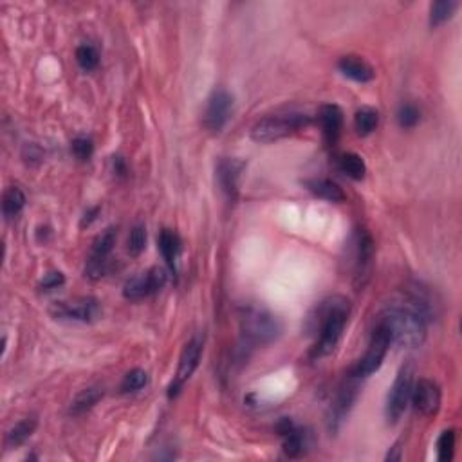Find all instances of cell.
Instances as JSON below:
<instances>
[{"label":"cell","instance_id":"cell-1","mask_svg":"<svg viewBox=\"0 0 462 462\" xmlns=\"http://www.w3.org/2000/svg\"><path fill=\"white\" fill-rule=\"evenodd\" d=\"M428 316L430 305L421 296L414 295L385 307L376 323L388 332L390 343L401 349H415L427 338Z\"/></svg>","mask_w":462,"mask_h":462},{"label":"cell","instance_id":"cell-2","mask_svg":"<svg viewBox=\"0 0 462 462\" xmlns=\"http://www.w3.org/2000/svg\"><path fill=\"white\" fill-rule=\"evenodd\" d=\"M346 320H349V302L343 296H332L320 303L318 316H316L320 336L312 349L315 358H325L334 352L345 331Z\"/></svg>","mask_w":462,"mask_h":462},{"label":"cell","instance_id":"cell-3","mask_svg":"<svg viewBox=\"0 0 462 462\" xmlns=\"http://www.w3.org/2000/svg\"><path fill=\"white\" fill-rule=\"evenodd\" d=\"M309 123H311V118L303 112H276V114H269L257 121L252 130V137L257 143H273V141H278L289 134L302 130Z\"/></svg>","mask_w":462,"mask_h":462},{"label":"cell","instance_id":"cell-4","mask_svg":"<svg viewBox=\"0 0 462 462\" xmlns=\"http://www.w3.org/2000/svg\"><path fill=\"white\" fill-rule=\"evenodd\" d=\"M242 336L249 345H269L282 334V323L266 309H247L240 318Z\"/></svg>","mask_w":462,"mask_h":462},{"label":"cell","instance_id":"cell-5","mask_svg":"<svg viewBox=\"0 0 462 462\" xmlns=\"http://www.w3.org/2000/svg\"><path fill=\"white\" fill-rule=\"evenodd\" d=\"M390 345L392 343L388 332L385 331L379 323H376L367 352H365V356H363V358L356 363L354 367L351 368V378L363 379L372 376L376 371H379V367L383 365V359H385V356H387L388 346Z\"/></svg>","mask_w":462,"mask_h":462},{"label":"cell","instance_id":"cell-6","mask_svg":"<svg viewBox=\"0 0 462 462\" xmlns=\"http://www.w3.org/2000/svg\"><path fill=\"white\" fill-rule=\"evenodd\" d=\"M412 387H414V374L410 367H402L392 385L390 392L387 398V407H385V415L388 422H398L402 417L405 410L408 408V402L412 398Z\"/></svg>","mask_w":462,"mask_h":462},{"label":"cell","instance_id":"cell-7","mask_svg":"<svg viewBox=\"0 0 462 462\" xmlns=\"http://www.w3.org/2000/svg\"><path fill=\"white\" fill-rule=\"evenodd\" d=\"M233 112V96L226 89H215L208 98L206 111H204V127L211 134H219L224 130Z\"/></svg>","mask_w":462,"mask_h":462},{"label":"cell","instance_id":"cell-8","mask_svg":"<svg viewBox=\"0 0 462 462\" xmlns=\"http://www.w3.org/2000/svg\"><path fill=\"white\" fill-rule=\"evenodd\" d=\"M201 356H203V339L191 338L190 342L184 345L183 352H181L179 367H177L176 378H174V381H171L170 387H168V398L174 399L181 390H183L184 383L193 376V372H196L197 367H199Z\"/></svg>","mask_w":462,"mask_h":462},{"label":"cell","instance_id":"cell-9","mask_svg":"<svg viewBox=\"0 0 462 462\" xmlns=\"http://www.w3.org/2000/svg\"><path fill=\"white\" fill-rule=\"evenodd\" d=\"M51 315L56 320L69 322H94L101 316L100 303L94 298H80L72 302H55L51 305Z\"/></svg>","mask_w":462,"mask_h":462},{"label":"cell","instance_id":"cell-10","mask_svg":"<svg viewBox=\"0 0 462 462\" xmlns=\"http://www.w3.org/2000/svg\"><path fill=\"white\" fill-rule=\"evenodd\" d=\"M167 283V271L161 267H152L147 273L134 276L123 287V296L127 300H143L150 295H156Z\"/></svg>","mask_w":462,"mask_h":462},{"label":"cell","instance_id":"cell-11","mask_svg":"<svg viewBox=\"0 0 462 462\" xmlns=\"http://www.w3.org/2000/svg\"><path fill=\"white\" fill-rule=\"evenodd\" d=\"M412 405L415 412H419L424 417H432L439 412L442 401V392L439 385L432 379H419L412 387Z\"/></svg>","mask_w":462,"mask_h":462},{"label":"cell","instance_id":"cell-12","mask_svg":"<svg viewBox=\"0 0 462 462\" xmlns=\"http://www.w3.org/2000/svg\"><path fill=\"white\" fill-rule=\"evenodd\" d=\"M372 259H374V242L372 237L365 230H358L354 235V271L356 282L365 283V280L371 271Z\"/></svg>","mask_w":462,"mask_h":462},{"label":"cell","instance_id":"cell-13","mask_svg":"<svg viewBox=\"0 0 462 462\" xmlns=\"http://www.w3.org/2000/svg\"><path fill=\"white\" fill-rule=\"evenodd\" d=\"M244 170V163L237 159H222L217 167V181H219L220 191L230 203L239 197V181Z\"/></svg>","mask_w":462,"mask_h":462},{"label":"cell","instance_id":"cell-14","mask_svg":"<svg viewBox=\"0 0 462 462\" xmlns=\"http://www.w3.org/2000/svg\"><path fill=\"white\" fill-rule=\"evenodd\" d=\"M338 69L343 76L351 78V80L359 81V84H367V81L374 80L376 71L368 62L354 55L342 56L338 62Z\"/></svg>","mask_w":462,"mask_h":462},{"label":"cell","instance_id":"cell-15","mask_svg":"<svg viewBox=\"0 0 462 462\" xmlns=\"http://www.w3.org/2000/svg\"><path fill=\"white\" fill-rule=\"evenodd\" d=\"M320 125H322L323 137L329 145H334L339 137L343 127V112L338 105L329 103L320 108Z\"/></svg>","mask_w":462,"mask_h":462},{"label":"cell","instance_id":"cell-16","mask_svg":"<svg viewBox=\"0 0 462 462\" xmlns=\"http://www.w3.org/2000/svg\"><path fill=\"white\" fill-rule=\"evenodd\" d=\"M356 398H358V387L352 385V383L339 388L338 395H336L334 402H332L331 414H329V424H331V428L336 430V428L339 427V422L346 417L349 410H351L352 405H354Z\"/></svg>","mask_w":462,"mask_h":462},{"label":"cell","instance_id":"cell-17","mask_svg":"<svg viewBox=\"0 0 462 462\" xmlns=\"http://www.w3.org/2000/svg\"><path fill=\"white\" fill-rule=\"evenodd\" d=\"M305 186L309 188L311 193H315L320 199L327 201V203H345L346 193L331 179H311L307 181Z\"/></svg>","mask_w":462,"mask_h":462},{"label":"cell","instance_id":"cell-18","mask_svg":"<svg viewBox=\"0 0 462 462\" xmlns=\"http://www.w3.org/2000/svg\"><path fill=\"white\" fill-rule=\"evenodd\" d=\"M157 244H159V252L163 259L167 260L170 271L176 273L177 257L181 253V239L176 231L171 230H161L159 237H157Z\"/></svg>","mask_w":462,"mask_h":462},{"label":"cell","instance_id":"cell-19","mask_svg":"<svg viewBox=\"0 0 462 462\" xmlns=\"http://www.w3.org/2000/svg\"><path fill=\"white\" fill-rule=\"evenodd\" d=\"M103 398V388L101 387H89L85 390H81L80 394L76 395L71 402V415H81L85 412H89L91 408H94L100 399Z\"/></svg>","mask_w":462,"mask_h":462},{"label":"cell","instance_id":"cell-20","mask_svg":"<svg viewBox=\"0 0 462 462\" xmlns=\"http://www.w3.org/2000/svg\"><path fill=\"white\" fill-rule=\"evenodd\" d=\"M338 168L342 174H345L346 177H351L354 181H361L367 174V167H365V161L361 159V156L354 154V152H346V154H342L338 159Z\"/></svg>","mask_w":462,"mask_h":462},{"label":"cell","instance_id":"cell-21","mask_svg":"<svg viewBox=\"0 0 462 462\" xmlns=\"http://www.w3.org/2000/svg\"><path fill=\"white\" fill-rule=\"evenodd\" d=\"M36 424H38V422H36L35 417L22 419L21 422H16L15 427L8 432V435H6V446L16 448L21 446V444H24V442L35 434Z\"/></svg>","mask_w":462,"mask_h":462},{"label":"cell","instance_id":"cell-22","mask_svg":"<svg viewBox=\"0 0 462 462\" xmlns=\"http://www.w3.org/2000/svg\"><path fill=\"white\" fill-rule=\"evenodd\" d=\"M26 206V193L18 186H11L4 191L2 197V211L6 219H13L24 210Z\"/></svg>","mask_w":462,"mask_h":462},{"label":"cell","instance_id":"cell-23","mask_svg":"<svg viewBox=\"0 0 462 462\" xmlns=\"http://www.w3.org/2000/svg\"><path fill=\"white\" fill-rule=\"evenodd\" d=\"M379 125V112L372 107H363L356 112L354 127L359 136H368Z\"/></svg>","mask_w":462,"mask_h":462},{"label":"cell","instance_id":"cell-24","mask_svg":"<svg viewBox=\"0 0 462 462\" xmlns=\"http://www.w3.org/2000/svg\"><path fill=\"white\" fill-rule=\"evenodd\" d=\"M114 244H116V230L114 227H108V230H105L101 235L96 237V240L92 242L91 257H89V259L108 260V255H111Z\"/></svg>","mask_w":462,"mask_h":462},{"label":"cell","instance_id":"cell-25","mask_svg":"<svg viewBox=\"0 0 462 462\" xmlns=\"http://www.w3.org/2000/svg\"><path fill=\"white\" fill-rule=\"evenodd\" d=\"M455 9H457V2L453 0H437L430 6V26L432 28H439L446 21H450L453 16Z\"/></svg>","mask_w":462,"mask_h":462},{"label":"cell","instance_id":"cell-26","mask_svg":"<svg viewBox=\"0 0 462 462\" xmlns=\"http://www.w3.org/2000/svg\"><path fill=\"white\" fill-rule=\"evenodd\" d=\"M148 385V374L143 368H134V371L127 372L121 381V392L123 394H130V392H137Z\"/></svg>","mask_w":462,"mask_h":462},{"label":"cell","instance_id":"cell-27","mask_svg":"<svg viewBox=\"0 0 462 462\" xmlns=\"http://www.w3.org/2000/svg\"><path fill=\"white\" fill-rule=\"evenodd\" d=\"M76 62H78V65L84 71H94L98 67V64H100V55H98L96 47L84 44L76 49Z\"/></svg>","mask_w":462,"mask_h":462},{"label":"cell","instance_id":"cell-28","mask_svg":"<svg viewBox=\"0 0 462 462\" xmlns=\"http://www.w3.org/2000/svg\"><path fill=\"white\" fill-rule=\"evenodd\" d=\"M455 430L442 432L437 441V458L441 462H450L455 451Z\"/></svg>","mask_w":462,"mask_h":462},{"label":"cell","instance_id":"cell-29","mask_svg":"<svg viewBox=\"0 0 462 462\" xmlns=\"http://www.w3.org/2000/svg\"><path fill=\"white\" fill-rule=\"evenodd\" d=\"M147 247V230L145 226L137 224L132 227L130 235H128V253L132 257H140Z\"/></svg>","mask_w":462,"mask_h":462},{"label":"cell","instance_id":"cell-30","mask_svg":"<svg viewBox=\"0 0 462 462\" xmlns=\"http://www.w3.org/2000/svg\"><path fill=\"white\" fill-rule=\"evenodd\" d=\"M303 448H305V437H303V434L298 428H295V430L289 432V434L283 437V451H286L289 457H298L303 451Z\"/></svg>","mask_w":462,"mask_h":462},{"label":"cell","instance_id":"cell-31","mask_svg":"<svg viewBox=\"0 0 462 462\" xmlns=\"http://www.w3.org/2000/svg\"><path fill=\"white\" fill-rule=\"evenodd\" d=\"M419 120H421V114H419V108L415 105H401L398 112V121L402 128H414L419 123Z\"/></svg>","mask_w":462,"mask_h":462},{"label":"cell","instance_id":"cell-32","mask_svg":"<svg viewBox=\"0 0 462 462\" xmlns=\"http://www.w3.org/2000/svg\"><path fill=\"white\" fill-rule=\"evenodd\" d=\"M92 150H94V145H92V141L89 137H76L72 141V154L78 159L87 161L92 156Z\"/></svg>","mask_w":462,"mask_h":462},{"label":"cell","instance_id":"cell-33","mask_svg":"<svg viewBox=\"0 0 462 462\" xmlns=\"http://www.w3.org/2000/svg\"><path fill=\"white\" fill-rule=\"evenodd\" d=\"M65 276L62 275L60 271H52L47 273L44 276V280L40 282V291H52V289H58L60 286H64Z\"/></svg>","mask_w":462,"mask_h":462},{"label":"cell","instance_id":"cell-34","mask_svg":"<svg viewBox=\"0 0 462 462\" xmlns=\"http://www.w3.org/2000/svg\"><path fill=\"white\" fill-rule=\"evenodd\" d=\"M295 428L296 427H295V424H293L291 419H286V417L280 419V422H278V424H276V432H278V434L282 435V437H286V435L289 434V432L295 430Z\"/></svg>","mask_w":462,"mask_h":462},{"label":"cell","instance_id":"cell-35","mask_svg":"<svg viewBox=\"0 0 462 462\" xmlns=\"http://www.w3.org/2000/svg\"><path fill=\"white\" fill-rule=\"evenodd\" d=\"M98 211H100V208H92L89 213H85L84 220H81V226H89V224L92 222V220H96V215H98Z\"/></svg>","mask_w":462,"mask_h":462},{"label":"cell","instance_id":"cell-36","mask_svg":"<svg viewBox=\"0 0 462 462\" xmlns=\"http://www.w3.org/2000/svg\"><path fill=\"white\" fill-rule=\"evenodd\" d=\"M387 461H401V448H399V444H395V446L392 448V451H388Z\"/></svg>","mask_w":462,"mask_h":462},{"label":"cell","instance_id":"cell-37","mask_svg":"<svg viewBox=\"0 0 462 462\" xmlns=\"http://www.w3.org/2000/svg\"><path fill=\"white\" fill-rule=\"evenodd\" d=\"M114 168H116V171L120 174V176H123V174H125V163H123V159H121V157H114Z\"/></svg>","mask_w":462,"mask_h":462}]
</instances>
